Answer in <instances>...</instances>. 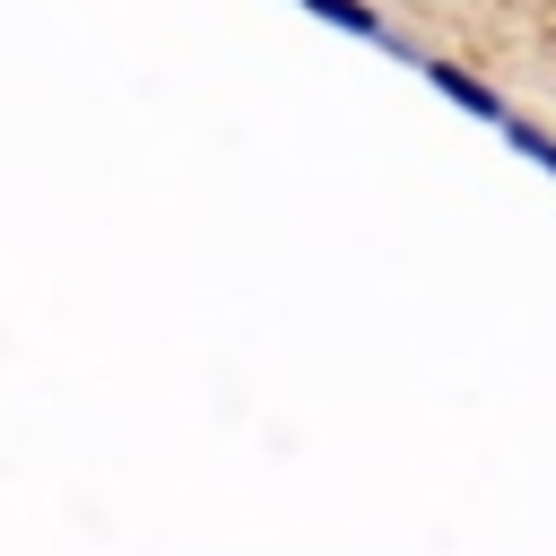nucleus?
Segmentation results:
<instances>
[{"label":"nucleus","instance_id":"nucleus-1","mask_svg":"<svg viewBox=\"0 0 556 556\" xmlns=\"http://www.w3.org/2000/svg\"><path fill=\"white\" fill-rule=\"evenodd\" d=\"M426 78H434V87H443L452 104H469V113H495V96H486L478 78H460V70H443V61H426Z\"/></svg>","mask_w":556,"mask_h":556},{"label":"nucleus","instance_id":"nucleus-2","mask_svg":"<svg viewBox=\"0 0 556 556\" xmlns=\"http://www.w3.org/2000/svg\"><path fill=\"white\" fill-rule=\"evenodd\" d=\"M313 17H330V26H348V35H382V17L365 9V0H304Z\"/></svg>","mask_w":556,"mask_h":556},{"label":"nucleus","instance_id":"nucleus-3","mask_svg":"<svg viewBox=\"0 0 556 556\" xmlns=\"http://www.w3.org/2000/svg\"><path fill=\"white\" fill-rule=\"evenodd\" d=\"M513 148H521V156H539V165L556 174V139H547V130H513Z\"/></svg>","mask_w":556,"mask_h":556}]
</instances>
